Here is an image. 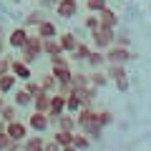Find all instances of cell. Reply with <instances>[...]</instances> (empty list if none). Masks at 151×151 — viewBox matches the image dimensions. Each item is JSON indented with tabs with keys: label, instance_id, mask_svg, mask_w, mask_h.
<instances>
[{
	"label": "cell",
	"instance_id": "1",
	"mask_svg": "<svg viewBox=\"0 0 151 151\" xmlns=\"http://www.w3.org/2000/svg\"><path fill=\"white\" fill-rule=\"evenodd\" d=\"M50 73L55 76V81H58V93H68L70 91V76H73V68H70L68 58L63 53L53 55L50 58Z\"/></svg>",
	"mask_w": 151,
	"mask_h": 151
},
{
	"label": "cell",
	"instance_id": "2",
	"mask_svg": "<svg viewBox=\"0 0 151 151\" xmlns=\"http://www.w3.org/2000/svg\"><path fill=\"white\" fill-rule=\"evenodd\" d=\"M43 55V38L40 35H28L25 45L20 48V58L25 60V63H33V60H38Z\"/></svg>",
	"mask_w": 151,
	"mask_h": 151
},
{
	"label": "cell",
	"instance_id": "3",
	"mask_svg": "<svg viewBox=\"0 0 151 151\" xmlns=\"http://www.w3.org/2000/svg\"><path fill=\"white\" fill-rule=\"evenodd\" d=\"M103 53H106V63H121V65L131 63V60L136 58V55L129 50V45H119V43H111Z\"/></svg>",
	"mask_w": 151,
	"mask_h": 151
},
{
	"label": "cell",
	"instance_id": "4",
	"mask_svg": "<svg viewBox=\"0 0 151 151\" xmlns=\"http://www.w3.org/2000/svg\"><path fill=\"white\" fill-rule=\"evenodd\" d=\"M91 35H93V43H96V48L106 50L108 45L113 43V38H116V30H113V28H106V25H98L96 30H91Z\"/></svg>",
	"mask_w": 151,
	"mask_h": 151
},
{
	"label": "cell",
	"instance_id": "5",
	"mask_svg": "<svg viewBox=\"0 0 151 151\" xmlns=\"http://www.w3.org/2000/svg\"><path fill=\"white\" fill-rule=\"evenodd\" d=\"M28 35H30V33H28V28H25V25H15V28H13V30L5 35V40H8V45H10L13 50H20L23 45H25Z\"/></svg>",
	"mask_w": 151,
	"mask_h": 151
},
{
	"label": "cell",
	"instance_id": "6",
	"mask_svg": "<svg viewBox=\"0 0 151 151\" xmlns=\"http://www.w3.org/2000/svg\"><path fill=\"white\" fill-rule=\"evenodd\" d=\"M28 129H33L35 134H45V131L50 129V119H48V113H40V111H33L30 116H28Z\"/></svg>",
	"mask_w": 151,
	"mask_h": 151
},
{
	"label": "cell",
	"instance_id": "7",
	"mask_svg": "<svg viewBox=\"0 0 151 151\" xmlns=\"http://www.w3.org/2000/svg\"><path fill=\"white\" fill-rule=\"evenodd\" d=\"M28 124L25 121H18V119H13V121H8L5 124V134H8V139H13V141H23L28 136Z\"/></svg>",
	"mask_w": 151,
	"mask_h": 151
},
{
	"label": "cell",
	"instance_id": "8",
	"mask_svg": "<svg viewBox=\"0 0 151 151\" xmlns=\"http://www.w3.org/2000/svg\"><path fill=\"white\" fill-rule=\"evenodd\" d=\"M10 73L15 76L18 81L25 83L28 78H33V70H30V63H25L23 58H10Z\"/></svg>",
	"mask_w": 151,
	"mask_h": 151
},
{
	"label": "cell",
	"instance_id": "9",
	"mask_svg": "<svg viewBox=\"0 0 151 151\" xmlns=\"http://www.w3.org/2000/svg\"><path fill=\"white\" fill-rule=\"evenodd\" d=\"M60 113H65V93H50V103H48V119L55 121L60 116Z\"/></svg>",
	"mask_w": 151,
	"mask_h": 151
},
{
	"label": "cell",
	"instance_id": "10",
	"mask_svg": "<svg viewBox=\"0 0 151 151\" xmlns=\"http://www.w3.org/2000/svg\"><path fill=\"white\" fill-rule=\"evenodd\" d=\"M53 10H55V15H60L63 20H70V18L78 15V0H58Z\"/></svg>",
	"mask_w": 151,
	"mask_h": 151
},
{
	"label": "cell",
	"instance_id": "11",
	"mask_svg": "<svg viewBox=\"0 0 151 151\" xmlns=\"http://www.w3.org/2000/svg\"><path fill=\"white\" fill-rule=\"evenodd\" d=\"M35 35H40L45 40V38H58V28H55L53 20H48V18H43V20L35 25Z\"/></svg>",
	"mask_w": 151,
	"mask_h": 151
},
{
	"label": "cell",
	"instance_id": "12",
	"mask_svg": "<svg viewBox=\"0 0 151 151\" xmlns=\"http://www.w3.org/2000/svg\"><path fill=\"white\" fill-rule=\"evenodd\" d=\"M96 15H98V23H101V25L113 28V30H116V25H119V15H116V10H111V8L106 5L103 10H98Z\"/></svg>",
	"mask_w": 151,
	"mask_h": 151
},
{
	"label": "cell",
	"instance_id": "13",
	"mask_svg": "<svg viewBox=\"0 0 151 151\" xmlns=\"http://www.w3.org/2000/svg\"><path fill=\"white\" fill-rule=\"evenodd\" d=\"M58 43L63 53H73V48L78 45V38H76V33H58Z\"/></svg>",
	"mask_w": 151,
	"mask_h": 151
},
{
	"label": "cell",
	"instance_id": "14",
	"mask_svg": "<svg viewBox=\"0 0 151 151\" xmlns=\"http://www.w3.org/2000/svg\"><path fill=\"white\" fill-rule=\"evenodd\" d=\"M13 96H15V108H30L33 106V96L25 91V88H15Z\"/></svg>",
	"mask_w": 151,
	"mask_h": 151
},
{
	"label": "cell",
	"instance_id": "15",
	"mask_svg": "<svg viewBox=\"0 0 151 151\" xmlns=\"http://www.w3.org/2000/svg\"><path fill=\"white\" fill-rule=\"evenodd\" d=\"M48 103H50V93L40 91L33 96V111H40V113H48Z\"/></svg>",
	"mask_w": 151,
	"mask_h": 151
},
{
	"label": "cell",
	"instance_id": "16",
	"mask_svg": "<svg viewBox=\"0 0 151 151\" xmlns=\"http://www.w3.org/2000/svg\"><path fill=\"white\" fill-rule=\"evenodd\" d=\"M15 83H18V78L13 73H3V76H0V93H3V96L13 93V91H15Z\"/></svg>",
	"mask_w": 151,
	"mask_h": 151
},
{
	"label": "cell",
	"instance_id": "17",
	"mask_svg": "<svg viewBox=\"0 0 151 151\" xmlns=\"http://www.w3.org/2000/svg\"><path fill=\"white\" fill-rule=\"evenodd\" d=\"M45 141L43 136H25L23 139V151H43Z\"/></svg>",
	"mask_w": 151,
	"mask_h": 151
},
{
	"label": "cell",
	"instance_id": "18",
	"mask_svg": "<svg viewBox=\"0 0 151 151\" xmlns=\"http://www.w3.org/2000/svg\"><path fill=\"white\" fill-rule=\"evenodd\" d=\"M63 53V48H60L58 38H45L43 40V55H48V58H53V55Z\"/></svg>",
	"mask_w": 151,
	"mask_h": 151
},
{
	"label": "cell",
	"instance_id": "19",
	"mask_svg": "<svg viewBox=\"0 0 151 151\" xmlns=\"http://www.w3.org/2000/svg\"><path fill=\"white\" fill-rule=\"evenodd\" d=\"M55 124H58V129H63V131H76V126H78V124H76V116L68 113V111L60 113L58 119H55Z\"/></svg>",
	"mask_w": 151,
	"mask_h": 151
},
{
	"label": "cell",
	"instance_id": "20",
	"mask_svg": "<svg viewBox=\"0 0 151 151\" xmlns=\"http://www.w3.org/2000/svg\"><path fill=\"white\" fill-rule=\"evenodd\" d=\"M86 63L91 65V68H101V65H106V53H103L101 48L91 50V53H88V58H86Z\"/></svg>",
	"mask_w": 151,
	"mask_h": 151
},
{
	"label": "cell",
	"instance_id": "21",
	"mask_svg": "<svg viewBox=\"0 0 151 151\" xmlns=\"http://www.w3.org/2000/svg\"><path fill=\"white\" fill-rule=\"evenodd\" d=\"M81 106H83V101H81V96H78V93H73V91L65 93V111H68V113H76Z\"/></svg>",
	"mask_w": 151,
	"mask_h": 151
},
{
	"label": "cell",
	"instance_id": "22",
	"mask_svg": "<svg viewBox=\"0 0 151 151\" xmlns=\"http://www.w3.org/2000/svg\"><path fill=\"white\" fill-rule=\"evenodd\" d=\"M53 141L63 149V146H70L73 144V131H63V129H55V136H53Z\"/></svg>",
	"mask_w": 151,
	"mask_h": 151
},
{
	"label": "cell",
	"instance_id": "23",
	"mask_svg": "<svg viewBox=\"0 0 151 151\" xmlns=\"http://www.w3.org/2000/svg\"><path fill=\"white\" fill-rule=\"evenodd\" d=\"M106 76L111 78V81H119V78H124V76H126V65H121V63H108Z\"/></svg>",
	"mask_w": 151,
	"mask_h": 151
},
{
	"label": "cell",
	"instance_id": "24",
	"mask_svg": "<svg viewBox=\"0 0 151 151\" xmlns=\"http://www.w3.org/2000/svg\"><path fill=\"white\" fill-rule=\"evenodd\" d=\"M40 86H43L45 93H55V91H58V81H55L53 73H45L43 78H40Z\"/></svg>",
	"mask_w": 151,
	"mask_h": 151
},
{
	"label": "cell",
	"instance_id": "25",
	"mask_svg": "<svg viewBox=\"0 0 151 151\" xmlns=\"http://www.w3.org/2000/svg\"><path fill=\"white\" fill-rule=\"evenodd\" d=\"M81 131H83V134L88 136V139H101V136H103V126L98 124V121H93V124H88V126H83Z\"/></svg>",
	"mask_w": 151,
	"mask_h": 151
},
{
	"label": "cell",
	"instance_id": "26",
	"mask_svg": "<svg viewBox=\"0 0 151 151\" xmlns=\"http://www.w3.org/2000/svg\"><path fill=\"white\" fill-rule=\"evenodd\" d=\"M88 81H91V86H96V88H101V86H106V81H108V76L103 73V70H98V68H93V73L88 76Z\"/></svg>",
	"mask_w": 151,
	"mask_h": 151
},
{
	"label": "cell",
	"instance_id": "27",
	"mask_svg": "<svg viewBox=\"0 0 151 151\" xmlns=\"http://www.w3.org/2000/svg\"><path fill=\"white\" fill-rule=\"evenodd\" d=\"M73 146H76L78 151H86L88 146H91V139H88L83 131H81V134H76V131H73Z\"/></svg>",
	"mask_w": 151,
	"mask_h": 151
},
{
	"label": "cell",
	"instance_id": "28",
	"mask_svg": "<svg viewBox=\"0 0 151 151\" xmlns=\"http://www.w3.org/2000/svg\"><path fill=\"white\" fill-rule=\"evenodd\" d=\"M88 53H91V45H86V43H81V40H78V45L73 48V58H76V60H86Z\"/></svg>",
	"mask_w": 151,
	"mask_h": 151
},
{
	"label": "cell",
	"instance_id": "29",
	"mask_svg": "<svg viewBox=\"0 0 151 151\" xmlns=\"http://www.w3.org/2000/svg\"><path fill=\"white\" fill-rule=\"evenodd\" d=\"M88 83H91V81H88L86 73H73V76H70V86H73V88H86Z\"/></svg>",
	"mask_w": 151,
	"mask_h": 151
},
{
	"label": "cell",
	"instance_id": "30",
	"mask_svg": "<svg viewBox=\"0 0 151 151\" xmlns=\"http://www.w3.org/2000/svg\"><path fill=\"white\" fill-rule=\"evenodd\" d=\"M40 20H43V13H40V10H30V13L25 15V23H23V25H25V28H33V25H38Z\"/></svg>",
	"mask_w": 151,
	"mask_h": 151
},
{
	"label": "cell",
	"instance_id": "31",
	"mask_svg": "<svg viewBox=\"0 0 151 151\" xmlns=\"http://www.w3.org/2000/svg\"><path fill=\"white\" fill-rule=\"evenodd\" d=\"M0 119L5 121V124H8V121H13V119H15V103H5V106L0 108Z\"/></svg>",
	"mask_w": 151,
	"mask_h": 151
},
{
	"label": "cell",
	"instance_id": "32",
	"mask_svg": "<svg viewBox=\"0 0 151 151\" xmlns=\"http://www.w3.org/2000/svg\"><path fill=\"white\" fill-rule=\"evenodd\" d=\"M96 121L106 129V126L113 124V113H111V111H96Z\"/></svg>",
	"mask_w": 151,
	"mask_h": 151
},
{
	"label": "cell",
	"instance_id": "33",
	"mask_svg": "<svg viewBox=\"0 0 151 151\" xmlns=\"http://www.w3.org/2000/svg\"><path fill=\"white\" fill-rule=\"evenodd\" d=\"M23 88H25V91L30 93V96H35V93H40V91H43L40 81H33V78H28V81H25V86H23Z\"/></svg>",
	"mask_w": 151,
	"mask_h": 151
},
{
	"label": "cell",
	"instance_id": "34",
	"mask_svg": "<svg viewBox=\"0 0 151 151\" xmlns=\"http://www.w3.org/2000/svg\"><path fill=\"white\" fill-rule=\"evenodd\" d=\"M86 8H88V13H98L106 8V0H86Z\"/></svg>",
	"mask_w": 151,
	"mask_h": 151
},
{
	"label": "cell",
	"instance_id": "35",
	"mask_svg": "<svg viewBox=\"0 0 151 151\" xmlns=\"http://www.w3.org/2000/svg\"><path fill=\"white\" fill-rule=\"evenodd\" d=\"M98 25H101V23H98V15H96V13L86 15V28H88V30H96Z\"/></svg>",
	"mask_w": 151,
	"mask_h": 151
},
{
	"label": "cell",
	"instance_id": "36",
	"mask_svg": "<svg viewBox=\"0 0 151 151\" xmlns=\"http://www.w3.org/2000/svg\"><path fill=\"white\" fill-rule=\"evenodd\" d=\"M3 73H10V58H8L5 53L0 55V76Z\"/></svg>",
	"mask_w": 151,
	"mask_h": 151
},
{
	"label": "cell",
	"instance_id": "37",
	"mask_svg": "<svg viewBox=\"0 0 151 151\" xmlns=\"http://www.w3.org/2000/svg\"><path fill=\"white\" fill-rule=\"evenodd\" d=\"M3 151H23V141H13V139H10Z\"/></svg>",
	"mask_w": 151,
	"mask_h": 151
},
{
	"label": "cell",
	"instance_id": "38",
	"mask_svg": "<svg viewBox=\"0 0 151 151\" xmlns=\"http://www.w3.org/2000/svg\"><path fill=\"white\" fill-rule=\"evenodd\" d=\"M116 88H119L121 93H124V91H129V76H124V78H119V81H116Z\"/></svg>",
	"mask_w": 151,
	"mask_h": 151
},
{
	"label": "cell",
	"instance_id": "39",
	"mask_svg": "<svg viewBox=\"0 0 151 151\" xmlns=\"http://www.w3.org/2000/svg\"><path fill=\"white\" fill-rule=\"evenodd\" d=\"M113 43H119V45H129V35H126V33H119V35L113 38Z\"/></svg>",
	"mask_w": 151,
	"mask_h": 151
},
{
	"label": "cell",
	"instance_id": "40",
	"mask_svg": "<svg viewBox=\"0 0 151 151\" xmlns=\"http://www.w3.org/2000/svg\"><path fill=\"white\" fill-rule=\"evenodd\" d=\"M8 141H10V139H8L5 129H0V151H3V149H5V146H8Z\"/></svg>",
	"mask_w": 151,
	"mask_h": 151
},
{
	"label": "cell",
	"instance_id": "41",
	"mask_svg": "<svg viewBox=\"0 0 151 151\" xmlns=\"http://www.w3.org/2000/svg\"><path fill=\"white\" fill-rule=\"evenodd\" d=\"M43 151H60V146L55 144V141H45V146H43Z\"/></svg>",
	"mask_w": 151,
	"mask_h": 151
},
{
	"label": "cell",
	"instance_id": "42",
	"mask_svg": "<svg viewBox=\"0 0 151 151\" xmlns=\"http://www.w3.org/2000/svg\"><path fill=\"white\" fill-rule=\"evenodd\" d=\"M5 48H8V40H5V35H0V55L5 53Z\"/></svg>",
	"mask_w": 151,
	"mask_h": 151
},
{
	"label": "cell",
	"instance_id": "43",
	"mask_svg": "<svg viewBox=\"0 0 151 151\" xmlns=\"http://www.w3.org/2000/svg\"><path fill=\"white\" fill-rule=\"evenodd\" d=\"M55 3H58V0H40V5H43V8H55Z\"/></svg>",
	"mask_w": 151,
	"mask_h": 151
},
{
	"label": "cell",
	"instance_id": "44",
	"mask_svg": "<svg viewBox=\"0 0 151 151\" xmlns=\"http://www.w3.org/2000/svg\"><path fill=\"white\" fill-rule=\"evenodd\" d=\"M60 151H78V149H76V146L70 144V146H63V149H60Z\"/></svg>",
	"mask_w": 151,
	"mask_h": 151
},
{
	"label": "cell",
	"instance_id": "45",
	"mask_svg": "<svg viewBox=\"0 0 151 151\" xmlns=\"http://www.w3.org/2000/svg\"><path fill=\"white\" fill-rule=\"evenodd\" d=\"M5 106V96H3V93H0V108Z\"/></svg>",
	"mask_w": 151,
	"mask_h": 151
},
{
	"label": "cell",
	"instance_id": "46",
	"mask_svg": "<svg viewBox=\"0 0 151 151\" xmlns=\"http://www.w3.org/2000/svg\"><path fill=\"white\" fill-rule=\"evenodd\" d=\"M0 35H5V28H3V23H0Z\"/></svg>",
	"mask_w": 151,
	"mask_h": 151
},
{
	"label": "cell",
	"instance_id": "47",
	"mask_svg": "<svg viewBox=\"0 0 151 151\" xmlns=\"http://www.w3.org/2000/svg\"><path fill=\"white\" fill-rule=\"evenodd\" d=\"M13 3H20V0H13Z\"/></svg>",
	"mask_w": 151,
	"mask_h": 151
}]
</instances>
